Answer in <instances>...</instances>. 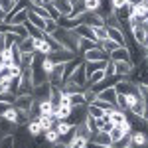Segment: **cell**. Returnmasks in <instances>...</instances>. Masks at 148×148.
Here are the masks:
<instances>
[{
  "instance_id": "cell-1",
  "label": "cell",
  "mask_w": 148,
  "mask_h": 148,
  "mask_svg": "<svg viewBox=\"0 0 148 148\" xmlns=\"http://www.w3.org/2000/svg\"><path fill=\"white\" fill-rule=\"evenodd\" d=\"M49 93H51V83H49V81H44V83L32 87V97H34V101H38V103L49 99Z\"/></svg>"
},
{
  "instance_id": "cell-2",
  "label": "cell",
  "mask_w": 148,
  "mask_h": 148,
  "mask_svg": "<svg viewBox=\"0 0 148 148\" xmlns=\"http://www.w3.org/2000/svg\"><path fill=\"white\" fill-rule=\"evenodd\" d=\"M49 59L53 61V63H67V61H71L73 57H77V53L75 51H71V49H65V47H61V49H56V51H51L49 53Z\"/></svg>"
},
{
  "instance_id": "cell-3",
  "label": "cell",
  "mask_w": 148,
  "mask_h": 148,
  "mask_svg": "<svg viewBox=\"0 0 148 148\" xmlns=\"http://www.w3.org/2000/svg\"><path fill=\"white\" fill-rule=\"evenodd\" d=\"M65 81H71V83H75V85H79L85 89V83H87V73H85V65L81 63L79 67H75L71 71V75H69Z\"/></svg>"
},
{
  "instance_id": "cell-4",
  "label": "cell",
  "mask_w": 148,
  "mask_h": 148,
  "mask_svg": "<svg viewBox=\"0 0 148 148\" xmlns=\"http://www.w3.org/2000/svg\"><path fill=\"white\" fill-rule=\"evenodd\" d=\"M107 30H109V40H113L114 44H119L121 47L126 46V38H125L123 26H107Z\"/></svg>"
},
{
  "instance_id": "cell-5",
  "label": "cell",
  "mask_w": 148,
  "mask_h": 148,
  "mask_svg": "<svg viewBox=\"0 0 148 148\" xmlns=\"http://www.w3.org/2000/svg\"><path fill=\"white\" fill-rule=\"evenodd\" d=\"M81 24H87L91 28H97V26H105V18H103L101 12H85L83 18H81Z\"/></svg>"
},
{
  "instance_id": "cell-6",
  "label": "cell",
  "mask_w": 148,
  "mask_h": 148,
  "mask_svg": "<svg viewBox=\"0 0 148 148\" xmlns=\"http://www.w3.org/2000/svg\"><path fill=\"white\" fill-rule=\"evenodd\" d=\"M32 103H34L32 93H18L16 95V101H14V107L18 111H30L32 109Z\"/></svg>"
},
{
  "instance_id": "cell-7",
  "label": "cell",
  "mask_w": 148,
  "mask_h": 148,
  "mask_svg": "<svg viewBox=\"0 0 148 148\" xmlns=\"http://www.w3.org/2000/svg\"><path fill=\"white\" fill-rule=\"evenodd\" d=\"M134 69V61H114V75L119 77H130Z\"/></svg>"
},
{
  "instance_id": "cell-8",
  "label": "cell",
  "mask_w": 148,
  "mask_h": 148,
  "mask_svg": "<svg viewBox=\"0 0 148 148\" xmlns=\"http://www.w3.org/2000/svg\"><path fill=\"white\" fill-rule=\"evenodd\" d=\"M81 56H83V61H103V59H109V56L103 49H99V47H93V49L81 53Z\"/></svg>"
},
{
  "instance_id": "cell-9",
  "label": "cell",
  "mask_w": 148,
  "mask_h": 148,
  "mask_svg": "<svg viewBox=\"0 0 148 148\" xmlns=\"http://www.w3.org/2000/svg\"><path fill=\"white\" fill-rule=\"evenodd\" d=\"M109 59H113V61H132V53H130V49L128 47H116L113 53L109 56Z\"/></svg>"
},
{
  "instance_id": "cell-10",
  "label": "cell",
  "mask_w": 148,
  "mask_h": 148,
  "mask_svg": "<svg viewBox=\"0 0 148 148\" xmlns=\"http://www.w3.org/2000/svg\"><path fill=\"white\" fill-rule=\"evenodd\" d=\"M97 99L107 101V103H111V105H116V89L114 87H105L101 91H97Z\"/></svg>"
},
{
  "instance_id": "cell-11",
  "label": "cell",
  "mask_w": 148,
  "mask_h": 148,
  "mask_svg": "<svg viewBox=\"0 0 148 148\" xmlns=\"http://www.w3.org/2000/svg\"><path fill=\"white\" fill-rule=\"evenodd\" d=\"M71 113H73V107L71 105H59V107H56V111H53V116H56V121H69L71 119Z\"/></svg>"
},
{
  "instance_id": "cell-12",
  "label": "cell",
  "mask_w": 148,
  "mask_h": 148,
  "mask_svg": "<svg viewBox=\"0 0 148 148\" xmlns=\"http://www.w3.org/2000/svg\"><path fill=\"white\" fill-rule=\"evenodd\" d=\"M93 144H97V146H113V142H111V134L109 132H103V130H99V132H95L91 136Z\"/></svg>"
},
{
  "instance_id": "cell-13",
  "label": "cell",
  "mask_w": 148,
  "mask_h": 148,
  "mask_svg": "<svg viewBox=\"0 0 148 148\" xmlns=\"http://www.w3.org/2000/svg\"><path fill=\"white\" fill-rule=\"evenodd\" d=\"M34 49H36V53H40V56H49L51 53V46H49V42L46 38L34 40Z\"/></svg>"
},
{
  "instance_id": "cell-14",
  "label": "cell",
  "mask_w": 148,
  "mask_h": 148,
  "mask_svg": "<svg viewBox=\"0 0 148 148\" xmlns=\"http://www.w3.org/2000/svg\"><path fill=\"white\" fill-rule=\"evenodd\" d=\"M51 4L57 8V12H59L61 16H69V14H71V10H73L71 0H53Z\"/></svg>"
},
{
  "instance_id": "cell-15",
  "label": "cell",
  "mask_w": 148,
  "mask_h": 148,
  "mask_svg": "<svg viewBox=\"0 0 148 148\" xmlns=\"http://www.w3.org/2000/svg\"><path fill=\"white\" fill-rule=\"evenodd\" d=\"M93 47H97V42L95 40H89V38H77V53H85Z\"/></svg>"
},
{
  "instance_id": "cell-16",
  "label": "cell",
  "mask_w": 148,
  "mask_h": 148,
  "mask_svg": "<svg viewBox=\"0 0 148 148\" xmlns=\"http://www.w3.org/2000/svg\"><path fill=\"white\" fill-rule=\"evenodd\" d=\"M146 107H148V101H146V99H142V97H138L136 103H134L128 111H130L132 114H136V116H142V114H144V111H146Z\"/></svg>"
},
{
  "instance_id": "cell-17",
  "label": "cell",
  "mask_w": 148,
  "mask_h": 148,
  "mask_svg": "<svg viewBox=\"0 0 148 148\" xmlns=\"http://www.w3.org/2000/svg\"><path fill=\"white\" fill-rule=\"evenodd\" d=\"M26 128H28V134H30V136H40V134L44 132L38 119H30V121L26 123Z\"/></svg>"
},
{
  "instance_id": "cell-18",
  "label": "cell",
  "mask_w": 148,
  "mask_h": 148,
  "mask_svg": "<svg viewBox=\"0 0 148 148\" xmlns=\"http://www.w3.org/2000/svg\"><path fill=\"white\" fill-rule=\"evenodd\" d=\"M2 119L18 126V109H16L14 105H10V107H8V109H6V111L2 113Z\"/></svg>"
},
{
  "instance_id": "cell-19",
  "label": "cell",
  "mask_w": 148,
  "mask_h": 148,
  "mask_svg": "<svg viewBox=\"0 0 148 148\" xmlns=\"http://www.w3.org/2000/svg\"><path fill=\"white\" fill-rule=\"evenodd\" d=\"M130 32H132V38H134V42H136L138 46H142V44H144V40H146V36H148V32L144 30V28H142V26H140V24H138V26H134Z\"/></svg>"
},
{
  "instance_id": "cell-20",
  "label": "cell",
  "mask_w": 148,
  "mask_h": 148,
  "mask_svg": "<svg viewBox=\"0 0 148 148\" xmlns=\"http://www.w3.org/2000/svg\"><path fill=\"white\" fill-rule=\"evenodd\" d=\"M130 138H132V146L134 148H140V146H144L148 142V134L146 132H130Z\"/></svg>"
},
{
  "instance_id": "cell-21",
  "label": "cell",
  "mask_w": 148,
  "mask_h": 148,
  "mask_svg": "<svg viewBox=\"0 0 148 148\" xmlns=\"http://www.w3.org/2000/svg\"><path fill=\"white\" fill-rule=\"evenodd\" d=\"M28 22L32 24V26H36V28H40V30H44V24H46V20L42 18V16H38L32 8H28Z\"/></svg>"
},
{
  "instance_id": "cell-22",
  "label": "cell",
  "mask_w": 148,
  "mask_h": 148,
  "mask_svg": "<svg viewBox=\"0 0 148 148\" xmlns=\"http://www.w3.org/2000/svg\"><path fill=\"white\" fill-rule=\"evenodd\" d=\"M73 123H69V121H56V125H53V128H56L57 132H59V136H63V134H67L69 130H73Z\"/></svg>"
},
{
  "instance_id": "cell-23",
  "label": "cell",
  "mask_w": 148,
  "mask_h": 148,
  "mask_svg": "<svg viewBox=\"0 0 148 148\" xmlns=\"http://www.w3.org/2000/svg\"><path fill=\"white\" fill-rule=\"evenodd\" d=\"M109 116H111V123H113L114 126L123 125V123L126 121V113H125V111H121V109H114L113 113H109Z\"/></svg>"
},
{
  "instance_id": "cell-24",
  "label": "cell",
  "mask_w": 148,
  "mask_h": 148,
  "mask_svg": "<svg viewBox=\"0 0 148 148\" xmlns=\"http://www.w3.org/2000/svg\"><path fill=\"white\" fill-rule=\"evenodd\" d=\"M18 47H20L22 53H34V51H36V49H34V38H30V36L24 38L22 42L18 44Z\"/></svg>"
},
{
  "instance_id": "cell-25",
  "label": "cell",
  "mask_w": 148,
  "mask_h": 148,
  "mask_svg": "<svg viewBox=\"0 0 148 148\" xmlns=\"http://www.w3.org/2000/svg\"><path fill=\"white\" fill-rule=\"evenodd\" d=\"M69 105H71V107H85L87 103H85V99H83V91L71 93V95H69Z\"/></svg>"
},
{
  "instance_id": "cell-26",
  "label": "cell",
  "mask_w": 148,
  "mask_h": 148,
  "mask_svg": "<svg viewBox=\"0 0 148 148\" xmlns=\"http://www.w3.org/2000/svg\"><path fill=\"white\" fill-rule=\"evenodd\" d=\"M93 34H95V40H97V42L109 40V30H107V26H97V28H93Z\"/></svg>"
},
{
  "instance_id": "cell-27",
  "label": "cell",
  "mask_w": 148,
  "mask_h": 148,
  "mask_svg": "<svg viewBox=\"0 0 148 148\" xmlns=\"http://www.w3.org/2000/svg\"><path fill=\"white\" fill-rule=\"evenodd\" d=\"M53 111H56V107L49 103V99L46 101H40V114H47V116H53Z\"/></svg>"
},
{
  "instance_id": "cell-28",
  "label": "cell",
  "mask_w": 148,
  "mask_h": 148,
  "mask_svg": "<svg viewBox=\"0 0 148 148\" xmlns=\"http://www.w3.org/2000/svg\"><path fill=\"white\" fill-rule=\"evenodd\" d=\"M57 28H59V22H57V20H53V18H46V24H44V34L46 36L53 34Z\"/></svg>"
},
{
  "instance_id": "cell-29",
  "label": "cell",
  "mask_w": 148,
  "mask_h": 148,
  "mask_svg": "<svg viewBox=\"0 0 148 148\" xmlns=\"http://www.w3.org/2000/svg\"><path fill=\"white\" fill-rule=\"evenodd\" d=\"M69 148H87L89 146V140H85V138H79V136H75L73 134V138L67 142Z\"/></svg>"
},
{
  "instance_id": "cell-30",
  "label": "cell",
  "mask_w": 148,
  "mask_h": 148,
  "mask_svg": "<svg viewBox=\"0 0 148 148\" xmlns=\"http://www.w3.org/2000/svg\"><path fill=\"white\" fill-rule=\"evenodd\" d=\"M87 114H89V116H93V119H101L103 114H105V111H103V109H99L95 103H91V105H87Z\"/></svg>"
},
{
  "instance_id": "cell-31",
  "label": "cell",
  "mask_w": 148,
  "mask_h": 148,
  "mask_svg": "<svg viewBox=\"0 0 148 148\" xmlns=\"http://www.w3.org/2000/svg\"><path fill=\"white\" fill-rule=\"evenodd\" d=\"M0 61L8 67V65H12L14 63V59H12V51L8 49V47H4V49H0Z\"/></svg>"
},
{
  "instance_id": "cell-32",
  "label": "cell",
  "mask_w": 148,
  "mask_h": 148,
  "mask_svg": "<svg viewBox=\"0 0 148 148\" xmlns=\"http://www.w3.org/2000/svg\"><path fill=\"white\" fill-rule=\"evenodd\" d=\"M14 101H16V93L14 91H0V103L14 105Z\"/></svg>"
},
{
  "instance_id": "cell-33",
  "label": "cell",
  "mask_w": 148,
  "mask_h": 148,
  "mask_svg": "<svg viewBox=\"0 0 148 148\" xmlns=\"http://www.w3.org/2000/svg\"><path fill=\"white\" fill-rule=\"evenodd\" d=\"M36 59V51L34 53H22V59H20V67H32Z\"/></svg>"
},
{
  "instance_id": "cell-34",
  "label": "cell",
  "mask_w": 148,
  "mask_h": 148,
  "mask_svg": "<svg viewBox=\"0 0 148 148\" xmlns=\"http://www.w3.org/2000/svg\"><path fill=\"white\" fill-rule=\"evenodd\" d=\"M44 138H46V142H57L59 140V132H57L56 128H47V130H44Z\"/></svg>"
},
{
  "instance_id": "cell-35",
  "label": "cell",
  "mask_w": 148,
  "mask_h": 148,
  "mask_svg": "<svg viewBox=\"0 0 148 148\" xmlns=\"http://www.w3.org/2000/svg\"><path fill=\"white\" fill-rule=\"evenodd\" d=\"M109 134H111V142H119V140H121V138L125 136V130H123V128H121V126H113V128H111V132H109Z\"/></svg>"
},
{
  "instance_id": "cell-36",
  "label": "cell",
  "mask_w": 148,
  "mask_h": 148,
  "mask_svg": "<svg viewBox=\"0 0 148 148\" xmlns=\"http://www.w3.org/2000/svg\"><path fill=\"white\" fill-rule=\"evenodd\" d=\"M87 12H101V0H85Z\"/></svg>"
},
{
  "instance_id": "cell-37",
  "label": "cell",
  "mask_w": 148,
  "mask_h": 148,
  "mask_svg": "<svg viewBox=\"0 0 148 148\" xmlns=\"http://www.w3.org/2000/svg\"><path fill=\"white\" fill-rule=\"evenodd\" d=\"M0 148H14V134L0 136Z\"/></svg>"
},
{
  "instance_id": "cell-38",
  "label": "cell",
  "mask_w": 148,
  "mask_h": 148,
  "mask_svg": "<svg viewBox=\"0 0 148 148\" xmlns=\"http://www.w3.org/2000/svg\"><path fill=\"white\" fill-rule=\"evenodd\" d=\"M16 2H18V0H0V10L10 14V12L14 10V6H16Z\"/></svg>"
},
{
  "instance_id": "cell-39",
  "label": "cell",
  "mask_w": 148,
  "mask_h": 148,
  "mask_svg": "<svg viewBox=\"0 0 148 148\" xmlns=\"http://www.w3.org/2000/svg\"><path fill=\"white\" fill-rule=\"evenodd\" d=\"M113 146H114V148H126V146H132V138H130V132H128V134H125V136L121 138L119 142H114Z\"/></svg>"
},
{
  "instance_id": "cell-40",
  "label": "cell",
  "mask_w": 148,
  "mask_h": 148,
  "mask_svg": "<svg viewBox=\"0 0 148 148\" xmlns=\"http://www.w3.org/2000/svg\"><path fill=\"white\" fill-rule=\"evenodd\" d=\"M83 99H85L87 105L95 103V99H97V91H95V89H83Z\"/></svg>"
},
{
  "instance_id": "cell-41",
  "label": "cell",
  "mask_w": 148,
  "mask_h": 148,
  "mask_svg": "<svg viewBox=\"0 0 148 148\" xmlns=\"http://www.w3.org/2000/svg\"><path fill=\"white\" fill-rule=\"evenodd\" d=\"M85 125H87V128L91 130V134H95V132H99V126H97V119H93V116H85Z\"/></svg>"
},
{
  "instance_id": "cell-42",
  "label": "cell",
  "mask_w": 148,
  "mask_h": 148,
  "mask_svg": "<svg viewBox=\"0 0 148 148\" xmlns=\"http://www.w3.org/2000/svg\"><path fill=\"white\" fill-rule=\"evenodd\" d=\"M46 10H47V14H49V18H53V20H59V18H61V14L57 12V8L53 4H46Z\"/></svg>"
},
{
  "instance_id": "cell-43",
  "label": "cell",
  "mask_w": 148,
  "mask_h": 148,
  "mask_svg": "<svg viewBox=\"0 0 148 148\" xmlns=\"http://www.w3.org/2000/svg\"><path fill=\"white\" fill-rule=\"evenodd\" d=\"M136 87H138V95L148 101V83H136Z\"/></svg>"
},
{
  "instance_id": "cell-44",
  "label": "cell",
  "mask_w": 148,
  "mask_h": 148,
  "mask_svg": "<svg viewBox=\"0 0 148 148\" xmlns=\"http://www.w3.org/2000/svg\"><path fill=\"white\" fill-rule=\"evenodd\" d=\"M105 75H107V77L114 75V61H113V59H107V65H105Z\"/></svg>"
},
{
  "instance_id": "cell-45",
  "label": "cell",
  "mask_w": 148,
  "mask_h": 148,
  "mask_svg": "<svg viewBox=\"0 0 148 148\" xmlns=\"http://www.w3.org/2000/svg\"><path fill=\"white\" fill-rule=\"evenodd\" d=\"M125 99H126V107L130 109L134 103H136V99H138V95H132V93H128V95H125Z\"/></svg>"
},
{
  "instance_id": "cell-46",
  "label": "cell",
  "mask_w": 148,
  "mask_h": 148,
  "mask_svg": "<svg viewBox=\"0 0 148 148\" xmlns=\"http://www.w3.org/2000/svg\"><path fill=\"white\" fill-rule=\"evenodd\" d=\"M111 4H113V10H116V8L126 6V4H128V0H111Z\"/></svg>"
},
{
  "instance_id": "cell-47",
  "label": "cell",
  "mask_w": 148,
  "mask_h": 148,
  "mask_svg": "<svg viewBox=\"0 0 148 148\" xmlns=\"http://www.w3.org/2000/svg\"><path fill=\"white\" fill-rule=\"evenodd\" d=\"M51 148H69V144H67V142H63V140L59 138L57 142H51Z\"/></svg>"
},
{
  "instance_id": "cell-48",
  "label": "cell",
  "mask_w": 148,
  "mask_h": 148,
  "mask_svg": "<svg viewBox=\"0 0 148 148\" xmlns=\"http://www.w3.org/2000/svg\"><path fill=\"white\" fill-rule=\"evenodd\" d=\"M30 6H44V0H28Z\"/></svg>"
},
{
  "instance_id": "cell-49",
  "label": "cell",
  "mask_w": 148,
  "mask_h": 148,
  "mask_svg": "<svg viewBox=\"0 0 148 148\" xmlns=\"http://www.w3.org/2000/svg\"><path fill=\"white\" fill-rule=\"evenodd\" d=\"M4 38H6V34L0 30V49H4Z\"/></svg>"
},
{
  "instance_id": "cell-50",
  "label": "cell",
  "mask_w": 148,
  "mask_h": 148,
  "mask_svg": "<svg viewBox=\"0 0 148 148\" xmlns=\"http://www.w3.org/2000/svg\"><path fill=\"white\" fill-rule=\"evenodd\" d=\"M8 107H10V105H6V103H0V116H2V113H4Z\"/></svg>"
},
{
  "instance_id": "cell-51",
  "label": "cell",
  "mask_w": 148,
  "mask_h": 148,
  "mask_svg": "<svg viewBox=\"0 0 148 148\" xmlns=\"http://www.w3.org/2000/svg\"><path fill=\"white\" fill-rule=\"evenodd\" d=\"M4 20H6V12H4V10H0V24L4 22Z\"/></svg>"
},
{
  "instance_id": "cell-52",
  "label": "cell",
  "mask_w": 148,
  "mask_h": 148,
  "mask_svg": "<svg viewBox=\"0 0 148 148\" xmlns=\"http://www.w3.org/2000/svg\"><path fill=\"white\" fill-rule=\"evenodd\" d=\"M142 121L148 125V107H146V111H144V114H142Z\"/></svg>"
},
{
  "instance_id": "cell-53",
  "label": "cell",
  "mask_w": 148,
  "mask_h": 148,
  "mask_svg": "<svg viewBox=\"0 0 148 148\" xmlns=\"http://www.w3.org/2000/svg\"><path fill=\"white\" fill-rule=\"evenodd\" d=\"M51 2H53V0H44V6H46V4H51Z\"/></svg>"
},
{
  "instance_id": "cell-54",
  "label": "cell",
  "mask_w": 148,
  "mask_h": 148,
  "mask_svg": "<svg viewBox=\"0 0 148 148\" xmlns=\"http://www.w3.org/2000/svg\"><path fill=\"white\" fill-rule=\"evenodd\" d=\"M6 67V65H4V63H2V61H0V73H2V69Z\"/></svg>"
},
{
  "instance_id": "cell-55",
  "label": "cell",
  "mask_w": 148,
  "mask_h": 148,
  "mask_svg": "<svg viewBox=\"0 0 148 148\" xmlns=\"http://www.w3.org/2000/svg\"><path fill=\"white\" fill-rule=\"evenodd\" d=\"M142 4H144V6H146V8H148V0H142Z\"/></svg>"
},
{
  "instance_id": "cell-56",
  "label": "cell",
  "mask_w": 148,
  "mask_h": 148,
  "mask_svg": "<svg viewBox=\"0 0 148 148\" xmlns=\"http://www.w3.org/2000/svg\"><path fill=\"white\" fill-rule=\"evenodd\" d=\"M126 148H134V146H126Z\"/></svg>"
},
{
  "instance_id": "cell-57",
  "label": "cell",
  "mask_w": 148,
  "mask_h": 148,
  "mask_svg": "<svg viewBox=\"0 0 148 148\" xmlns=\"http://www.w3.org/2000/svg\"><path fill=\"white\" fill-rule=\"evenodd\" d=\"M87 148H91V146H87Z\"/></svg>"
}]
</instances>
